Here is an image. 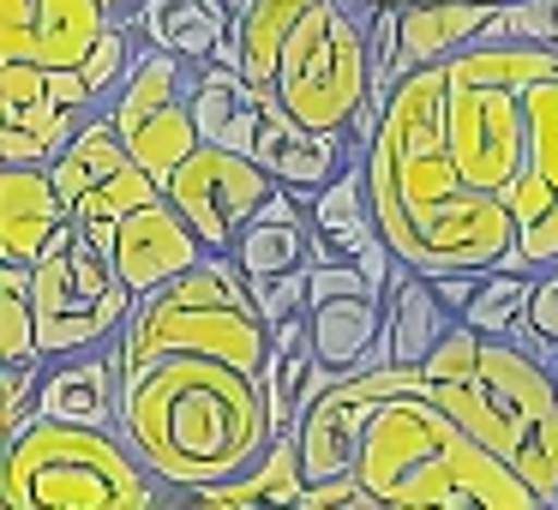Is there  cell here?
<instances>
[{
	"label": "cell",
	"instance_id": "obj_1",
	"mask_svg": "<svg viewBox=\"0 0 558 510\" xmlns=\"http://www.w3.org/2000/svg\"><path fill=\"white\" fill-rule=\"evenodd\" d=\"M378 234L402 265L426 277L450 270H493L517 246L510 198L469 181L445 133V66H421L397 85L366 145Z\"/></svg>",
	"mask_w": 558,
	"mask_h": 510
},
{
	"label": "cell",
	"instance_id": "obj_2",
	"mask_svg": "<svg viewBox=\"0 0 558 510\" xmlns=\"http://www.w3.org/2000/svg\"><path fill=\"white\" fill-rule=\"evenodd\" d=\"M121 433L145 469L193 505L205 486L253 469L277 438L265 378L210 354H157L126 366Z\"/></svg>",
	"mask_w": 558,
	"mask_h": 510
},
{
	"label": "cell",
	"instance_id": "obj_3",
	"mask_svg": "<svg viewBox=\"0 0 558 510\" xmlns=\"http://www.w3.org/2000/svg\"><path fill=\"white\" fill-rule=\"evenodd\" d=\"M354 474L378 510H546L534 486L421 385V366L373 402Z\"/></svg>",
	"mask_w": 558,
	"mask_h": 510
},
{
	"label": "cell",
	"instance_id": "obj_4",
	"mask_svg": "<svg viewBox=\"0 0 558 510\" xmlns=\"http://www.w3.org/2000/svg\"><path fill=\"white\" fill-rule=\"evenodd\" d=\"M421 385L498 462H510L546 510H558V378L541 354L510 337H481L469 318H457L421 361Z\"/></svg>",
	"mask_w": 558,
	"mask_h": 510
},
{
	"label": "cell",
	"instance_id": "obj_5",
	"mask_svg": "<svg viewBox=\"0 0 558 510\" xmlns=\"http://www.w3.org/2000/svg\"><path fill=\"white\" fill-rule=\"evenodd\" d=\"M0 505L7 510H162L181 505L145 469L121 426L37 414L0 445Z\"/></svg>",
	"mask_w": 558,
	"mask_h": 510
},
{
	"label": "cell",
	"instance_id": "obj_6",
	"mask_svg": "<svg viewBox=\"0 0 558 510\" xmlns=\"http://www.w3.org/2000/svg\"><path fill=\"white\" fill-rule=\"evenodd\" d=\"M114 349H121V366H145L157 354H210V361L265 373L270 349H277V325L265 318L234 253H205L174 282L138 294Z\"/></svg>",
	"mask_w": 558,
	"mask_h": 510
},
{
	"label": "cell",
	"instance_id": "obj_7",
	"mask_svg": "<svg viewBox=\"0 0 558 510\" xmlns=\"http://www.w3.org/2000/svg\"><path fill=\"white\" fill-rule=\"evenodd\" d=\"M270 97L306 126L354 133V145H373V49H366V13L354 0H313L301 25L282 42Z\"/></svg>",
	"mask_w": 558,
	"mask_h": 510
},
{
	"label": "cell",
	"instance_id": "obj_8",
	"mask_svg": "<svg viewBox=\"0 0 558 510\" xmlns=\"http://www.w3.org/2000/svg\"><path fill=\"white\" fill-rule=\"evenodd\" d=\"M31 294H37L43 361H66V354H90L114 342L138 306V289L114 270L109 246H97L78 222H66L49 241V253L31 265Z\"/></svg>",
	"mask_w": 558,
	"mask_h": 510
},
{
	"label": "cell",
	"instance_id": "obj_9",
	"mask_svg": "<svg viewBox=\"0 0 558 510\" xmlns=\"http://www.w3.org/2000/svg\"><path fill=\"white\" fill-rule=\"evenodd\" d=\"M193 78L198 61H181L169 49H138L126 85L109 97V121L126 138L138 162H145L157 181H169L186 157H193L205 138H198V114H193Z\"/></svg>",
	"mask_w": 558,
	"mask_h": 510
},
{
	"label": "cell",
	"instance_id": "obj_10",
	"mask_svg": "<svg viewBox=\"0 0 558 510\" xmlns=\"http://www.w3.org/2000/svg\"><path fill=\"white\" fill-rule=\"evenodd\" d=\"M49 174H54V186H61L73 222H78V229H85L97 246H109L114 229H121V222L133 217L138 205L162 198V181L133 157V150H126V138L114 133L109 109H97L85 126H78L73 145L54 157Z\"/></svg>",
	"mask_w": 558,
	"mask_h": 510
},
{
	"label": "cell",
	"instance_id": "obj_11",
	"mask_svg": "<svg viewBox=\"0 0 558 510\" xmlns=\"http://www.w3.org/2000/svg\"><path fill=\"white\" fill-rule=\"evenodd\" d=\"M97 109L102 102L78 66L0 61V162L54 169V157Z\"/></svg>",
	"mask_w": 558,
	"mask_h": 510
},
{
	"label": "cell",
	"instance_id": "obj_12",
	"mask_svg": "<svg viewBox=\"0 0 558 510\" xmlns=\"http://www.w3.org/2000/svg\"><path fill=\"white\" fill-rule=\"evenodd\" d=\"M445 133L469 181L505 193L529 162V121H522V85L481 78L445 61Z\"/></svg>",
	"mask_w": 558,
	"mask_h": 510
},
{
	"label": "cell",
	"instance_id": "obj_13",
	"mask_svg": "<svg viewBox=\"0 0 558 510\" xmlns=\"http://www.w3.org/2000/svg\"><path fill=\"white\" fill-rule=\"evenodd\" d=\"M277 174L265 169L246 150H222V145H198L181 169L162 181V193L174 198L186 222L198 229L205 253H234L241 246V229L253 222V210L277 193Z\"/></svg>",
	"mask_w": 558,
	"mask_h": 510
},
{
	"label": "cell",
	"instance_id": "obj_14",
	"mask_svg": "<svg viewBox=\"0 0 558 510\" xmlns=\"http://www.w3.org/2000/svg\"><path fill=\"white\" fill-rule=\"evenodd\" d=\"M306 342L325 366L361 373L385 361V294L354 258H313L306 270Z\"/></svg>",
	"mask_w": 558,
	"mask_h": 510
},
{
	"label": "cell",
	"instance_id": "obj_15",
	"mask_svg": "<svg viewBox=\"0 0 558 510\" xmlns=\"http://www.w3.org/2000/svg\"><path fill=\"white\" fill-rule=\"evenodd\" d=\"M109 25H121L109 0H0V61L85 66Z\"/></svg>",
	"mask_w": 558,
	"mask_h": 510
},
{
	"label": "cell",
	"instance_id": "obj_16",
	"mask_svg": "<svg viewBox=\"0 0 558 510\" xmlns=\"http://www.w3.org/2000/svg\"><path fill=\"white\" fill-rule=\"evenodd\" d=\"M253 157L277 174L289 193L318 198L342 169L366 157V145H354V133H325V126H306L301 114H289L277 97L265 90V121H258V145Z\"/></svg>",
	"mask_w": 558,
	"mask_h": 510
},
{
	"label": "cell",
	"instance_id": "obj_17",
	"mask_svg": "<svg viewBox=\"0 0 558 510\" xmlns=\"http://www.w3.org/2000/svg\"><path fill=\"white\" fill-rule=\"evenodd\" d=\"M109 258L138 294H150V289H162V282H174L181 270H193L198 258H205V241H198V229L174 210V198L162 193V198H150V205H138L133 217L114 229Z\"/></svg>",
	"mask_w": 558,
	"mask_h": 510
},
{
	"label": "cell",
	"instance_id": "obj_18",
	"mask_svg": "<svg viewBox=\"0 0 558 510\" xmlns=\"http://www.w3.org/2000/svg\"><path fill=\"white\" fill-rule=\"evenodd\" d=\"M66 222H73V210H66V198H61L49 169L0 162V258L37 265Z\"/></svg>",
	"mask_w": 558,
	"mask_h": 510
},
{
	"label": "cell",
	"instance_id": "obj_19",
	"mask_svg": "<svg viewBox=\"0 0 558 510\" xmlns=\"http://www.w3.org/2000/svg\"><path fill=\"white\" fill-rule=\"evenodd\" d=\"M313 253H318V234H313V198L277 193L253 210V222L241 229V246H234V265L253 277H282V270H313Z\"/></svg>",
	"mask_w": 558,
	"mask_h": 510
},
{
	"label": "cell",
	"instance_id": "obj_20",
	"mask_svg": "<svg viewBox=\"0 0 558 510\" xmlns=\"http://www.w3.org/2000/svg\"><path fill=\"white\" fill-rule=\"evenodd\" d=\"M486 31H493V7L486 0H421V7H402L397 73L409 78L421 66H445L450 54L481 42Z\"/></svg>",
	"mask_w": 558,
	"mask_h": 510
},
{
	"label": "cell",
	"instance_id": "obj_21",
	"mask_svg": "<svg viewBox=\"0 0 558 510\" xmlns=\"http://www.w3.org/2000/svg\"><path fill=\"white\" fill-rule=\"evenodd\" d=\"M450 325H457V313L445 306L438 282L414 265H397V277L385 289V361L421 366L450 337Z\"/></svg>",
	"mask_w": 558,
	"mask_h": 510
},
{
	"label": "cell",
	"instance_id": "obj_22",
	"mask_svg": "<svg viewBox=\"0 0 558 510\" xmlns=\"http://www.w3.org/2000/svg\"><path fill=\"white\" fill-rule=\"evenodd\" d=\"M193 114H198V138L205 145L253 157L258 121H265V85H253L234 61H205L193 78Z\"/></svg>",
	"mask_w": 558,
	"mask_h": 510
},
{
	"label": "cell",
	"instance_id": "obj_23",
	"mask_svg": "<svg viewBox=\"0 0 558 510\" xmlns=\"http://www.w3.org/2000/svg\"><path fill=\"white\" fill-rule=\"evenodd\" d=\"M306 498V457H301V433H277L270 438V450L253 462V469H241L234 481H217L205 486V493L193 498V505H270V510H301Z\"/></svg>",
	"mask_w": 558,
	"mask_h": 510
},
{
	"label": "cell",
	"instance_id": "obj_24",
	"mask_svg": "<svg viewBox=\"0 0 558 510\" xmlns=\"http://www.w3.org/2000/svg\"><path fill=\"white\" fill-rule=\"evenodd\" d=\"M133 25L145 31V42L205 66L229 42V7L222 0H138Z\"/></svg>",
	"mask_w": 558,
	"mask_h": 510
},
{
	"label": "cell",
	"instance_id": "obj_25",
	"mask_svg": "<svg viewBox=\"0 0 558 510\" xmlns=\"http://www.w3.org/2000/svg\"><path fill=\"white\" fill-rule=\"evenodd\" d=\"M313 234H318V253L313 258H361L378 234L373 217V186H366V157L354 169H342L325 193L313 198Z\"/></svg>",
	"mask_w": 558,
	"mask_h": 510
},
{
	"label": "cell",
	"instance_id": "obj_26",
	"mask_svg": "<svg viewBox=\"0 0 558 510\" xmlns=\"http://www.w3.org/2000/svg\"><path fill=\"white\" fill-rule=\"evenodd\" d=\"M534 277H541L534 265H493L481 277V294H474V306L462 318H469L481 337H510V330L522 325V313H529Z\"/></svg>",
	"mask_w": 558,
	"mask_h": 510
},
{
	"label": "cell",
	"instance_id": "obj_27",
	"mask_svg": "<svg viewBox=\"0 0 558 510\" xmlns=\"http://www.w3.org/2000/svg\"><path fill=\"white\" fill-rule=\"evenodd\" d=\"M37 354V294L31 265L0 258V361H31Z\"/></svg>",
	"mask_w": 558,
	"mask_h": 510
},
{
	"label": "cell",
	"instance_id": "obj_28",
	"mask_svg": "<svg viewBox=\"0 0 558 510\" xmlns=\"http://www.w3.org/2000/svg\"><path fill=\"white\" fill-rule=\"evenodd\" d=\"M43 378H49V361H43V354H31V361H0V445L19 438L37 421Z\"/></svg>",
	"mask_w": 558,
	"mask_h": 510
},
{
	"label": "cell",
	"instance_id": "obj_29",
	"mask_svg": "<svg viewBox=\"0 0 558 510\" xmlns=\"http://www.w3.org/2000/svg\"><path fill=\"white\" fill-rule=\"evenodd\" d=\"M522 121H529V169L558 186V73L522 90Z\"/></svg>",
	"mask_w": 558,
	"mask_h": 510
},
{
	"label": "cell",
	"instance_id": "obj_30",
	"mask_svg": "<svg viewBox=\"0 0 558 510\" xmlns=\"http://www.w3.org/2000/svg\"><path fill=\"white\" fill-rule=\"evenodd\" d=\"M510 342H522L529 354H541L546 366L558 361V265H546L541 277H534L529 313H522L517 330H510Z\"/></svg>",
	"mask_w": 558,
	"mask_h": 510
},
{
	"label": "cell",
	"instance_id": "obj_31",
	"mask_svg": "<svg viewBox=\"0 0 558 510\" xmlns=\"http://www.w3.org/2000/svg\"><path fill=\"white\" fill-rule=\"evenodd\" d=\"M486 37L558 42V0H505V7H493V31H486Z\"/></svg>",
	"mask_w": 558,
	"mask_h": 510
},
{
	"label": "cell",
	"instance_id": "obj_32",
	"mask_svg": "<svg viewBox=\"0 0 558 510\" xmlns=\"http://www.w3.org/2000/svg\"><path fill=\"white\" fill-rule=\"evenodd\" d=\"M253 294H258V306H265L270 325H282V318H301V313H306V270H282V277H253Z\"/></svg>",
	"mask_w": 558,
	"mask_h": 510
},
{
	"label": "cell",
	"instance_id": "obj_33",
	"mask_svg": "<svg viewBox=\"0 0 558 510\" xmlns=\"http://www.w3.org/2000/svg\"><path fill=\"white\" fill-rule=\"evenodd\" d=\"M517 258L534 270L558 265V205L541 210V217H529V222H517Z\"/></svg>",
	"mask_w": 558,
	"mask_h": 510
},
{
	"label": "cell",
	"instance_id": "obj_34",
	"mask_svg": "<svg viewBox=\"0 0 558 510\" xmlns=\"http://www.w3.org/2000/svg\"><path fill=\"white\" fill-rule=\"evenodd\" d=\"M481 277L486 270H450V277H433V282H438V294H445V306L462 318L474 306V294H481Z\"/></svg>",
	"mask_w": 558,
	"mask_h": 510
},
{
	"label": "cell",
	"instance_id": "obj_35",
	"mask_svg": "<svg viewBox=\"0 0 558 510\" xmlns=\"http://www.w3.org/2000/svg\"><path fill=\"white\" fill-rule=\"evenodd\" d=\"M361 13H373V7H421V0H354Z\"/></svg>",
	"mask_w": 558,
	"mask_h": 510
},
{
	"label": "cell",
	"instance_id": "obj_36",
	"mask_svg": "<svg viewBox=\"0 0 558 510\" xmlns=\"http://www.w3.org/2000/svg\"><path fill=\"white\" fill-rule=\"evenodd\" d=\"M222 7H229V19H241L246 7H253V0H222Z\"/></svg>",
	"mask_w": 558,
	"mask_h": 510
},
{
	"label": "cell",
	"instance_id": "obj_37",
	"mask_svg": "<svg viewBox=\"0 0 558 510\" xmlns=\"http://www.w3.org/2000/svg\"><path fill=\"white\" fill-rule=\"evenodd\" d=\"M486 7H505V0H486Z\"/></svg>",
	"mask_w": 558,
	"mask_h": 510
},
{
	"label": "cell",
	"instance_id": "obj_38",
	"mask_svg": "<svg viewBox=\"0 0 558 510\" xmlns=\"http://www.w3.org/2000/svg\"><path fill=\"white\" fill-rule=\"evenodd\" d=\"M553 378H558V361H553Z\"/></svg>",
	"mask_w": 558,
	"mask_h": 510
}]
</instances>
